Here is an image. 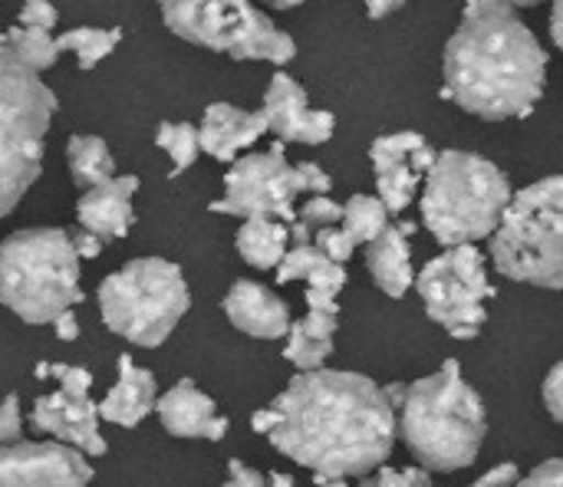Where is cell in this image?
Listing matches in <instances>:
<instances>
[{"mask_svg": "<svg viewBox=\"0 0 563 487\" xmlns=\"http://www.w3.org/2000/svg\"><path fill=\"white\" fill-rule=\"evenodd\" d=\"M274 409L271 445L310 468L317 485H343L376 472L399 432L389 389L343 369H303L274 399Z\"/></svg>", "mask_w": 563, "mask_h": 487, "instance_id": "cell-1", "label": "cell"}, {"mask_svg": "<svg viewBox=\"0 0 563 487\" xmlns=\"http://www.w3.org/2000/svg\"><path fill=\"white\" fill-rule=\"evenodd\" d=\"M548 86V53L511 0H465L445 43L442 96L472 115L528 119Z\"/></svg>", "mask_w": 563, "mask_h": 487, "instance_id": "cell-2", "label": "cell"}, {"mask_svg": "<svg viewBox=\"0 0 563 487\" xmlns=\"http://www.w3.org/2000/svg\"><path fill=\"white\" fill-rule=\"evenodd\" d=\"M389 396L399 399L396 425L422 468L452 475L475 465L488 416L455 359H445L439 373L422 376L412 386H389Z\"/></svg>", "mask_w": 563, "mask_h": 487, "instance_id": "cell-3", "label": "cell"}, {"mask_svg": "<svg viewBox=\"0 0 563 487\" xmlns=\"http://www.w3.org/2000/svg\"><path fill=\"white\" fill-rule=\"evenodd\" d=\"M515 191L505 171L475 152H439L426 171L422 221L439 244H475L501 224Z\"/></svg>", "mask_w": 563, "mask_h": 487, "instance_id": "cell-4", "label": "cell"}, {"mask_svg": "<svg viewBox=\"0 0 563 487\" xmlns=\"http://www.w3.org/2000/svg\"><path fill=\"white\" fill-rule=\"evenodd\" d=\"M0 303L33 326L82 303L79 254L63 228H26L0 241Z\"/></svg>", "mask_w": 563, "mask_h": 487, "instance_id": "cell-5", "label": "cell"}, {"mask_svg": "<svg viewBox=\"0 0 563 487\" xmlns=\"http://www.w3.org/2000/svg\"><path fill=\"white\" fill-rule=\"evenodd\" d=\"M56 96L0 36V218L16 208L43 168V139Z\"/></svg>", "mask_w": 563, "mask_h": 487, "instance_id": "cell-6", "label": "cell"}, {"mask_svg": "<svg viewBox=\"0 0 563 487\" xmlns=\"http://www.w3.org/2000/svg\"><path fill=\"white\" fill-rule=\"evenodd\" d=\"M492 264L518 284L563 290V175L521 188L492 234Z\"/></svg>", "mask_w": 563, "mask_h": 487, "instance_id": "cell-7", "label": "cell"}, {"mask_svg": "<svg viewBox=\"0 0 563 487\" xmlns=\"http://www.w3.org/2000/svg\"><path fill=\"white\" fill-rule=\"evenodd\" d=\"M191 307V290L178 264L162 257H139L109 274L99 284V313L102 323L135 343V346H162L181 317Z\"/></svg>", "mask_w": 563, "mask_h": 487, "instance_id": "cell-8", "label": "cell"}, {"mask_svg": "<svg viewBox=\"0 0 563 487\" xmlns=\"http://www.w3.org/2000/svg\"><path fill=\"white\" fill-rule=\"evenodd\" d=\"M158 7L175 36L205 49L277 66L297 56V43L251 0H158Z\"/></svg>", "mask_w": 563, "mask_h": 487, "instance_id": "cell-9", "label": "cell"}, {"mask_svg": "<svg viewBox=\"0 0 563 487\" xmlns=\"http://www.w3.org/2000/svg\"><path fill=\"white\" fill-rule=\"evenodd\" d=\"M284 145L287 142H274L267 152H254L234 162L224 175V195L211 201V211L234 218L267 214L280 218L284 224H294L297 195H330L333 178L313 162L290 165L284 158Z\"/></svg>", "mask_w": 563, "mask_h": 487, "instance_id": "cell-10", "label": "cell"}, {"mask_svg": "<svg viewBox=\"0 0 563 487\" xmlns=\"http://www.w3.org/2000/svg\"><path fill=\"white\" fill-rule=\"evenodd\" d=\"M416 290L429 320H435L452 340H475L488 320L485 303L495 297L485 254L475 244H452L445 254L432 257L416 277Z\"/></svg>", "mask_w": 563, "mask_h": 487, "instance_id": "cell-11", "label": "cell"}, {"mask_svg": "<svg viewBox=\"0 0 563 487\" xmlns=\"http://www.w3.org/2000/svg\"><path fill=\"white\" fill-rule=\"evenodd\" d=\"M92 465L66 442H10L0 445V485H86Z\"/></svg>", "mask_w": 563, "mask_h": 487, "instance_id": "cell-12", "label": "cell"}, {"mask_svg": "<svg viewBox=\"0 0 563 487\" xmlns=\"http://www.w3.org/2000/svg\"><path fill=\"white\" fill-rule=\"evenodd\" d=\"M267 115V132H274L280 142H300V145H323L333 139L336 119L327 109H310L303 86L287 76L274 73L271 86L264 92V109Z\"/></svg>", "mask_w": 563, "mask_h": 487, "instance_id": "cell-13", "label": "cell"}, {"mask_svg": "<svg viewBox=\"0 0 563 487\" xmlns=\"http://www.w3.org/2000/svg\"><path fill=\"white\" fill-rule=\"evenodd\" d=\"M30 422L56 442L79 449L82 455H106L109 449L99 432V402H92L89 392H73L59 386V392L40 396L33 402Z\"/></svg>", "mask_w": 563, "mask_h": 487, "instance_id": "cell-14", "label": "cell"}, {"mask_svg": "<svg viewBox=\"0 0 563 487\" xmlns=\"http://www.w3.org/2000/svg\"><path fill=\"white\" fill-rule=\"evenodd\" d=\"M426 135L419 132H396V135H379L369 148L373 171H376V191L379 201L389 208V214H402L419 188V171L412 165V148H419Z\"/></svg>", "mask_w": 563, "mask_h": 487, "instance_id": "cell-15", "label": "cell"}, {"mask_svg": "<svg viewBox=\"0 0 563 487\" xmlns=\"http://www.w3.org/2000/svg\"><path fill=\"white\" fill-rule=\"evenodd\" d=\"M158 422L168 435L175 439H211L221 442L228 435V419L218 416V406L191 383L181 379L175 383L158 402H155Z\"/></svg>", "mask_w": 563, "mask_h": 487, "instance_id": "cell-16", "label": "cell"}, {"mask_svg": "<svg viewBox=\"0 0 563 487\" xmlns=\"http://www.w3.org/2000/svg\"><path fill=\"white\" fill-rule=\"evenodd\" d=\"M139 191L135 175H112L102 185L86 188V195L76 201V218L79 228L99 234L102 241H119L129 234L135 211H132V195Z\"/></svg>", "mask_w": 563, "mask_h": 487, "instance_id": "cell-17", "label": "cell"}, {"mask_svg": "<svg viewBox=\"0 0 563 487\" xmlns=\"http://www.w3.org/2000/svg\"><path fill=\"white\" fill-rule=\"evenodd\" d=\"M267 132L264 112H247L231 102H211L198 125V145L218 162H234L241 148H251Z\"/></svg>", "mask_w": 563, "mask_h": 487, "instance_id": "cell-18", "label": "cell"}, {"mask_svg": "<svg viewBox=\"0 0 563 487\" xmlns=\"http://www.w3.org/2000/svg\"><path fill=\"white\" fill-rule=\"evenodd\" d=\"M224 313H228L231 326H238L241 333L257 336V340H280L290 330L287 303L274 290L254 284V280H238L228 290Z\"/></svg>", "mask_w": 563, "mask_h": 487, "instance_id": "cell-19", "label": "cell"}, {"mask_svg": "<svg viewBox=\"0 0 563 487\" xmlns=\"http://www.w3.org/2000/svg\"><path fill=\"white\" fill-rule=\"evenodd\" d=\"M416 224L399 221V224H386L369 244H366V267L373 274V284L399 300L409 294V287L416 284V270H412V251H409V237H412Z\"/></svg>", "mask_w": 563, "mask_h": 487, "instance_id": "cell-20", "label": "cell"}, {"mask_svg": "<svg viewBox=\"0 0 563 487\" xmlns=\"http://www.w3.org/2000/svg\"><path fill=\"white\" fill-rule=\"evenodd\" d=\"M155 376L132 363V356H119V383L99 402V419L132 429L155 409Z\"/></svg>", "mask_w": 563, "mask_h": 487, "instance_id": "cell-21", "label": "cell"}, {"mask_svg": "<svg viewBox=\"0 0 563 487\" xmlns=\"http://www.w3.org/2000/svg\"><path fill=\"white\" fill-rule=\"evenodd\" d=\"M336 317L340 313H330V310H310L303 320L290 323L287 346H284V359L294 363L300 373L303 369H320L330 359V353H333Z\"/></svg>", "mask_w": 563, "mask_h": 487, "instance_id": "cell-22", "label": "cell"}, {"mask_svg": "<svg viewBox=\"0 0 563 487\" xmlns=\"http://www.w3.org/2000/svg\"><path fill=\"white\" fill-rule=\"evenodd\" d=\"M287 241H290V224H284L280 218L254 214L244 218L238 231V254L257 270H274L287 254Z\"/></svg>", "mask_w": 563, "mask_h": 487, "instance_id": "cell-23", "label": "cell"}, {"mask_svg": "<svg viewBox=\"0 0 563 487\" xmlns=\"http://www.w3.org/2000/svg\"><path fill=\"white\" fill-rule=\"evenodd\" d=\"M66 162H69V178L76 188H92L115 175L112 152L106 148L99 135H73L66 145Z\"/></svg>", "mask_w": 563, "mask_h": 487, "instance_id": "cell-24", "label": "cell"}, {"mask_svg": "<svg viewBox=\"0 0 563 487\" xmlns=\"http://www.w3.org/2000/svg\"><path fill=\"white\" fill-rule=\"evenodd\" d=\"M119 40H122L119 26H109V30L79 26V30H66L63 36H56V46L59 53H76L82 69H92L99 59H106L119 46Z\"/></svg>", "mask_w": 563, "mask_h": 487, "instance_id": "cell-25", "label": "cell"}, {"mask_svg": "<svg viewBox=\"0 0 563 487\" xmlns=\"http://www.w3.org/2000/svg\"><path fill=\"white\" fill-rule=\"evenodd\" d=\"M3 40L13 46V53L30 66V69H36V73H43L46 66H53L56 59H59V46H56V36H49V30H43V26H23V23H16V26H10L7 33H3Z\"/></svg>", "mask_w": 563, "mask_h": 487, "instance_id": "cell-26", "label": "cell"}, {"mask_svg": "<svg viewBox=\"0 0 563 487\" xmlns=\"http://www.w3.org/2000/svg\"><path fill=\"white\" fill-rule=\"evenodd\" d=\"M340 224L353 234L356 244H369L389 224V208L373 195H353L343 204V221Z\"/></svg>", "mask_w": 563, "mask_h": 487, "instance_id": "cell-27", "label": "cell"}, {"mask_svg": "<svg viewBox=\"0 0 563 487\" xmlns=\"http://www.w3.org/2000/svg\"><path fill=\"white\" fill-rule=\"evenodd\" d=\"M155 145L168 152L172 158V175H181L185 168L195 165L201 145H198V129L191 122H162L155 132Z\"/></svg>", "mask_w": 563, "mask_h": 487, "instance_id": "cell-28", "label": "cell"}, {"mask_svg": "<svg viewBox=\"0 0 563 487\" xmlns=\"http://www.w3.org/2000/svg\"><path fill=\"white\" fill-rule=\"evenodd\" d=\"M327 261H333V257H327L310 237H300V241H294V247H287V254L280 257V264L274 267L277 270V284H294V280H307L317 267H323Z\"/></svg>", "mask_w": 563, "mask_h": 487, "instance_id": "cell-29", "label": "cell"}, {"mask_svg": "<svg viewBox=\"0 0 563 487\" xmlns=\"http://www.w3.org/2000/svg\"><path fill=\"white\" fill-rule=\"evenodd\" d=\"M313 244H317L327 257H333V261H340V264H346V261L353 257V251L360 247V244L353 241V234H350L343 224L317 228V231H313Z\"/></svg>", "mask_w": 563, "mask_h": 487, "instance_id": "cell-30", "label": "cell"}, {"mask_svg": "<svg viewBox=\"0 0 563 487\" xmlns=\"http://www.w3.org/2000/svg\"><path fill=\"white\" fill-rule=\"evenodd\" d=\"M297 221L307 224L310 231L327 228V224H340L343 221V204H336L330 195H310V201L300 208Z\"/></svg>", "mask_w": 563, "mask_h": 487, "instance_id": "cell-31", "label": "cell"}, {"mask_svg": "<svg viewBox=\"0 0 563 487\" xmlns=\"http://www.w3.org/2000/svg\"><path fill=\"white\" fill-rule=\"evenodd\" d=\"M23 435V412H20V399L16 396H7L0 402V445H10V442H20Z\"/></svg>", "mask_w": 563, "mask_h": 487, "instance_id": "cell-32", "label": "cell"}, {"mask_svg": "<svg viewBox=\"0 0 563 487\" xmlns=\"http://www.w3.org/2000/svg\"><path fill=\"white\" fill-rule=\"evenodd\" d=\"M59 20L56 7L49 0H23L20 7V23L23 26H43V30H53Z\"/></svg>", "mask_w": 563, "mask_h": 487, "instance_id": "cell-33", "label": "cell"}, {"mask_svg": "<svg viewBox=\"0 0 563 487\" xmlns=\"http://www.w3.org/2000/svg\"><path fill=\"white\" fill-rule=\"evenodd\" d=\"M432 472L429 468H383L376 472L373 485H429Z\"/></svg>", "mask_w": 563, "mask_h": 487, "instance_id": "cell-34", "label": "cell"}, {"mask_svg": "<svg viewBox=\"0 0 563 487\" xmlns=\"http://www.w3.org/2000/svg\"><path fill=\"white\" fill-rule=\"evenodd\" d=\"M544 406L563 425V363H558L544 379Z\"/></svg>", "mask_w": 563, "mask_h": 487, "instance_id": "cell-35", "label": "cell"}, {"mask_svg": "<svg viewBox=\"0 0 563 487\" xmlns=\"http://www.w3.org/2000/svg\"><path fill=\"white\" fill-rule=\"evenodd\" d=\"M525 485H563V458H551V462H544L541 468H534V472L525 478Z\"/></svg>", "mask_w": 563, "mask_h": 487, "instance_id": "cell-36", "label": "cell"}, {"mask_svg": "<svg viewBox=\"0 0 563 487\" xmlns=\"http://www.w3.org/2000/svg\"><path fill=\"white\" fill-rule=\"evenodd\" d=\"M521 482V472L515 465H498L492 472H485L475 485L478 487H495V485H518Z\"/></svg>", "mask_w": 563, "mask_h": 487, "instance_id": "cell-37", "label": "cell"}, {"mask_svg": "<svg viewBox=\"0 0 563 487\" xmlns=\"http://www.w3.org/2000/svg\"><path fill=\"white\" fill-rule=\"evenodd\" d=\"M228 482L231 485H267V475H261V472H254V468H247L244 462H231L228 465Z\"/></svg>", "mask_w": 563, "mask_h": 487, "instance_id": "cell-38", "label": "cell"}, {"mask_svg": "<svg viewBox=\"0 0 563 487\" xmlns=\"http://www.w3.org/2000/svg\"><path fill=\"white\" fill-rule=\"evenodd\" d=\"M102 237L99 234H92V231H79L76 237H73V247H76V254H79V261L86 257V261H92V257H99V251H102Z\"/></svg>", "mask_w": 563, "mask_h": 487, "instance_id": "cell-39", "label": "cell"}, {"mask_svg": "<svg viewBox=\"0 0 563 487\" xmlns=\"http://www.w3.org/2000/svg\"><path fill=\"white\" fill-rule=\"evenodd\" d=\"M53 330H56V336H59L63 343H73V340H79V320H76L73 307L53 317Z\"/></svg>", "mask_w": 563, "mask_h": 487, "instance_id": "cell-40", "label": "cell"}, {"mask_svg": "<svg viewBox=\"0 0 563 487\" xmlns=\"http://www.w3.org/2000/svg\"><path fill=\"white\" fill-rule=\"evenodd\" d=\"M274 425H277V409H274V406H271V409H261V412H254V416H251V429H254L257 435H267Z\"/></svg>", "mask_w": 563, "mask_h": 487, "instance_id": "cell-41", "label": "cell"}, {"mask_svg": "<svg viewBox=\"0 0 563 487\" xmlns=\"http://www.w3.org/2000/svg\"><path fill=\"white\" fill-rule=\"evenodd\" d=\"M402 3H406V0H366V13H369L373 20H383V16H389V13H396Z\"/></svg>", "mask_w": 563, "mask_h": 487, "instance_id": "cell-42", "label": "cell"}, {"mask_svg": "<svg viewBox=\"0 0 563 487\" xmlns=\"http://www.w3.org/2000/svg\"><path fill=\"white\" fill-rule=\"evenodd\" d=\"M307 307H310V310H330V313H340L336 297H327V294H317V290H307Z\"/></svg>", "mask_w": 563, "mask_h": 487, "instance_id": "cell-43", "label": "cell"}, {"mask_svg": "<svg viewBox=\"0 0 563 487\" xmlns=\"http://www.w3.org/2000/svg\"><path fill=\"white\" fill-rule=\"evenodd\" d=\"M551 36H554L558 49L563 53V0H554V10H551Z\"/></svg>", "mask_w": 563, "mask_h": 487, "instance_id": "cell-44", "label": "cell"}, {"mask_svg": "<svg viewBox=\"0 0 563 487\" xmlns=\"http://www.w3.org/2000/svg\"><path fill=\"white\" fill-rule=\"evenodd\" d=\"M264 3H271L274 10H290V7H300L303 0H264Z\"/></svg>", "mask_w": 563, "mask_h": 487, "instance_id": "cell-45", "label": "cell"}, {"mask_svg": "<svg viewBox=\"0 0 563 487\" xmlns=\"http://www.w3.org/2000/svg\"><path fill=\"white\" fill-rule=\"evenodd\" d=\"M267 482H274V485H280V487L294 485V478H290V475H277V472H274V475H267Z\"/></svg>", "mask_w": 563, "mask_h": 487, "instance_id": "cell-46", "label": "cell"}, {"mask_svg": "<svg viewBox=\"0 0 563 487\" xmlns=\"http://www.w3.org/2000/svg\"><path fill=\"white\" fill-rule=\"evenodd\" d=\"M515 7H534V3H541V0H511Z\"/></svg>", "mask_w": 563, "mask_h": 487, "instance_id": "cell-47", "label": "cell"}]
</instances>
